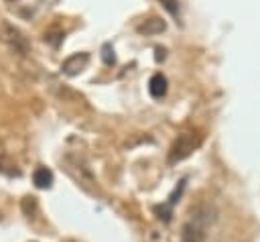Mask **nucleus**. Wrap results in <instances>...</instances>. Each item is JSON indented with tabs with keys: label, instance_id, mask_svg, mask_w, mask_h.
Returning a JSON list of instances; mask_svg holds the SVG:
<instances>
[{
	"label": "nucleus",
	"instance_id": "9d476101",
	"mask_svg": "<svg viewBox=\"0 0 260 242\" xmlns=\"http://www.w3.org/2000/svg\"><path fill=\"white\" fill-rule=\"evenodd\" d=\"M102 51H104V55H102V57H104V63H106V65H114V63H116V55H114V49H112V47L106 43Z\"/></svg>",
	"mask_w": 260,
	"mask_h": 242
},
{
	"label": "nucleus",
	"instance_id": "20e7f679",
	"mask_svg": "<svg viewBox=\"0 0 260 242\" xmlns=\"http://www.w3.org/2000/svg\"><path fill=\"white\" fill-rule=\"evenodd\" d=\"M185 185H187V179H181V181H179V185H177V187L173 189V193L169 195V201H167V203H162V205H156V207H154V214H156V218H158V220H162V222H171L173 205L179 201V197H181V193H183Z\"/></svg>",
	"mask_w": 260,
	"mask_h": 242
},
{
	"label": "nucleus",
	"instance_id": "0eeeda50",
	"mask_svg": "<svg viewBox=\"0 0 260 242\" xmlns=\"http://www.w3.org/2000/svg\"><path fill=\"white\" fill-rule=\"evenodd\" d=\"M32 183H35L39 189H49V187L53 185V173H51V169H47V167L35 169V173H32Z\"/></svg>",
	"mask_w": 260,
	"mask_h": 242
},
{
	"label": "nucleus",
	"instance_id": "7ed1b4c3",
	"mask_svg": "<svg viewBox=\"0 0 260 242\" xmlns=\"http://www.w3.org/2000/svg\"><path fill=\"white\" fill-rule=\"evenodd\" d=\"M201 144V134L199 132H183L177 136L175 144L171 146V153H169V163H179L183 159H187L197 146Z\"/></svg>",
	"mask_w": 260,
	"mask_h": 242
},
{
	"label": "nucleus",
	"instance_id": "6e6552de",
	"mask_svg": "<svg viewBox=\"0 0 260 242\" xmlns=\"http://www.w3.org/2000/svg\"><path fill=\"white\" fill-rule=\"evenodd\" d=\"M138 31L144 33V35H156V33L165 31V20H160V18H150V20H146L144 24H140Z\"/></svg>",
	"mask_w": 260,
	"mask_h": 242
},
{
	"label": "nucleus",
	"instance_id": "423d86ee",
	"mask_svg": "<svg viewBox=\"0 0 260 242\" xmlns=\"http://www.w3.org/2000/svg\"><path fill=\"white\" fill-rule=\"evenodd\" d=\"M167 85H169V81H167V77L162 75V73H154L152 77H150V81H148V92H150V96L152 98H162L165 94H167Z\"/></svg>",
	"mask_w": 260,
	"mask_h": 242
},
{
	"label": "nucleus",
	"instance_id": "39448f33",
	"mask_svg": "<svg viewBox=\"0 0 260 242\" xmlns=\"http://www.w3.org/2000/svg\"><path fill=\"white\" fill-rule=\"evenodd\" d=\"M87 61H89V55H87V53H75V55H71V57H67V59L63 61L61 71H63L65 75L73 77V75H77L81 69H85Z\"/></svg>",
	"mask_w": 260,
	"mask_h": 242
},
{
	"label": "nucleus",
	"instance_id": "f03ea898",
	"mask_svg": "<svg viewBox=\"0 0 260 242\" xmlns=\"http://www.w3.org/2000/svg\"><path fill=\"white\" fill-rule=\"evenodd\" d=\"M211 222L209 218V209L201 207L193 214V218L183 226V242H203L205 238V230L207 224Z\"/></svg>",
	"mask_w": 260,
	"mask_h": 242
},
{
	"label": "nucleus",
	"instance_id": "1a4fd4ad",
	"mask_svg": "<svg viewBox=\"0 0 260 242\" xmlns=\"http://www.w3.org/2000/svg\"><path fill=\"white\" fill-rule=\"evenodd\" d=\"M63 37H65V35H63L61 31H49V33H45V43H49L51 47H55V49H57V47H59V43L63 41Z\"/></svg>",
	"mask_w": 260,
	"mask_h": 242
},
{
	"label": "nucleus",
	"instance_id": "f257e3e1",
	"mask_svg": "<svg viewBox=\"0 0 260 242\" xmlns=\"http://www.w3.org/2000/svg\"><path fill=\"white\" fill-rule=\"evenodd\" d=\"M0 39H2L4 45H6L12 53H16L18 57H26V53L30 51L28 39L20 33V28H16L14 24H10L8 20H4V22L0 24Z\"/></svg>",
	"mask_w": 260,
	"mask_h": 242
},
{
	"label": "nucleus",
	"instance_id": "9b49d317",
	"mask_svg": "<svg viewBox=\"0 0 260 242\" xmlns=\"http://www.w3.org/2000/svg\"><path fill=\"white\" fill-rule=\"evenodd\" d=\"M160 2H165V8H167L171 14H175V16H177V12H179V6H175V4H177V0H160Z\"/></svg>",
	"mask_w": 260,
	"mask_h": 242
}]
</instances>
